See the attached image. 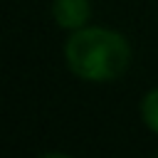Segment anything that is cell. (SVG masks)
I'll return each instance as SVG.
<instances>
[{"label":"cell","mask_w":158,"mask_h":158,"mask_svg":"<svg viewBox=\"0 0 158 158\" xmlns=\"http://www.w3.org/2000/svg\"><path fill=\"white\" fill-rule=\"evenodd\" d=\"M64 62L77 79L89 84H109L128 69L131 44L118 30L84 25L64 42Z\"/></svg>","instance_id":"cell-1"},{"label":"cell","mask_w":158,"mask_h":158,"mask_svg":"<svg viewBox=\"0 0 158 158\" xmlns=\"http://www.w3.org/2000/svg\"><path fill=\"white\" fill-rule=\"evenodd\" d=\"M52 20L62 30H79L91 20V0H52Z\"/></svg>","instance_id":"cell-2"},{"label":"cell","mask_w":158,"mask_h":158,"mask_svg":"<svg viewBox=\"0 0 158 158\" xmlns=\"http://www.w3.org/2000/svg\"><path fill=\"white\" fill-rule=\"evenodd\" d=\"M138 111H141V121L146 123V128L158 136V86L156 89H148L143 94Z\"/></svg>","instance_id":"cell-3"}]
</instances>
